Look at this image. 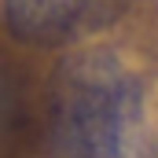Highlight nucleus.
<instances>
[{
    "label": "nucleus",
    "mask_w": 158,
    "mask_h": 158,
    "mask_svg": "<svg viewBox=\"0 0 158 158\" xmlns=\"http://www.w3.org/2000/svg\"><path fill=\"white\" fill-rule=\"evenodd\" d=\"M103 4L107 0H4L0 15L15 37L52 44L77 33Z\"/></svg>",
    "instance_id": "obj_2"
},
{
    "label": "nucleus",
    "mask_w": 158,
    "mask_h": 158,
    "mask_svg": "<svg viewBox=\"0 0 158 158\" xmlns=\"http://www.w3.org/2000/svg\"><path fill=\"white\" fill-rule=\"evenodd\" d=\"M140 114L136 77L110 52L63 63L52 88V158H121Z\"/></svg>",
    "instance_id": "obj_1"
},
{
    "label": "nucleus",
    "mask_w": 158,
    "mask_h": 158,
    "mask_svg": "<svg viewBox=\"0 0 158 158\" xmlns=\"http://www.w3.org/2000/svg\"><path fill=\"white\" fill-rule=\"evenodd\" d=\"M7 110H11V99H7V85L0 77V132H4V125H7Z\"/></svg>",
    "instance_id": "obj_3"
}]
</instances>
